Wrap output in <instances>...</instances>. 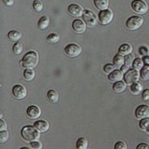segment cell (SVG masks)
<instances>
[{"label": "cell", "instance_id": "18", "mask_svg": "<svg viewBox=\"0 0 149 149\" xmlns=\"http://www.w3.org/2000/svg\"><path fill=\"white\" fill-rule=\"evenodd\" d=\"M132 47L129 43L122 44L118 49V53H120L121 55H123V56H126V55H128L130 53H132Z\"/></svg>", "mask_w": 149, "mask_h": 149}, {"label": "cell", "instance_id": "23", "mask_svg": "<svg viewBox=\"0 0 149 149\" xmlns=\"http://www.w3.org/2000/svg\"><path fill=\"white\" fill-rule=\"evenodd\" d=\"M93 2H94L95 7L102 10V9H106L108 8L109 0H93Z\"/></svg>", "mask_w": 149, "mask_h": 149}, {"label": "cell", "instance_id": "15", "mask_svg": "<svg viewBox=\"0 0 149 149\" xmlns=\"http://www.w3.org/2000/svg\"><path fill=\"white\" fill-rule=\"evenodd\" d=\"M34 126L40 132H45L49 129V124L48 121H46V120H37L35 122Z\"/></svg>", "mask_w": 149, "mask_h": 149}, {"label": "cell", "instance_id": "43", "mask_svg": "<svg viewBox=\"0 0 149 149\" xmlns=\"http://www.w3.org/2000/svg\"><path fill=\"white\" fill-rule=\"evenodd\" d=\"M143 60V63H146V64H149V55L144 56Z\"/></svg>", "mask_w": 149, "mask_h": 149}, {"label": "cell", "instance_id": "24", "mask_svg": "<svg viewBox=\"0 0 149 149\" xmlns=\"http://www.w3.org/2000/svg\"><path fill=\"white\" fill-rule=\"evenodd\" d=\"M140 77H141L144 81L149 80V64H146L141 69V72H140Z\"/></svg>", "mask_w": 149, "mask_h": 149}, {"label": "cell", "instance_id": "44", "mask_svg": "<svg viewBox=\"0 0 149 149\" xmlns=\"http://www.w3.org/2000/svg\"><path fill=\"white\" fill-rule=\"evenodd\" d=\"M146 132H147L149 133V126H148V128H147V130H146Z\"/></svg>", "mask_w": 149, "mask_h": 149}, {"label": "cell", "instance_id": "29", "mask_svg": "<svg viewBox=\"0 0 149 149\" xmlns=\"http://www.w3.org/2000/svg\"><path fill=\"white\" fill-rule=\"evenodd\" d=\"M143 60L141 59V58H136L134 60V62H133V64H132V66L134 69H136V70H141L143 67Z\"/></svg>", "mask_w": 149, "mask_h": 149}, {"label": "cell", "instance_id": "12", "mask_svg": "<svg viewBox=\"0 0 149 149\" xmlns=\"http://www.w3.org/2000/svg\"><path fill=\"white\" fill-rule=\"evenodd\" d=\"M26 115L30 119H37L41 115V110L38 106L30 105L26 110Z\"/></svg>", "mask_w": 149, "mask_h": 149}, {"label": "cell", "instance_id": "41", "mask_svg": "<svg viewBox=\"0 0 149 149\" xmlns=\"http://www.w3.org/2000/svg\"><path fill=\"white\" fill-rule=\"evenodd\" d=\"M136 149H149V146L146 143H140L137 146Z\"/></svg>", "mask_w": 149, "mask_h": 149}, {"label": "cell", "instance_id": "42", "mask_svg": "<svg viewBox=\"0 0 149 149\" xmlns=\"http://www.w3.org/2000/svg\"><path fill=\"white\" fill-rule=\"evenodd\" d=\"M120 69H121V71H122V72H123V73L125 74V73H126V72H127V71H128V70H129V66H128V65H126V64H124V65H123V66H122V67H121Z\"/></svg>", "mask_w": 149, "mask_h": 149}, {"label": "cell", "instance_id": "5", "mask_svg": "<svg viewBox=\"0 0 149 149\" xmlns=\"http://www.w3.org/2000/svg\"><path fill=\"white\" fill-rule=\"evenodd\" d=\"M98 20L102 25H107L113 20V12L110 9H102L98 14Z\"/></svg>", "mask_w": 149, "mask_h": 149}, {"label": "cell", "instance_id": "10", "mask_svg": "<svg viewBox=\"0 0 149 149\" xmlns=\"http://www.w3.org/2000/svg\"><path fill=\"white\" fill-rule=\"evenodd\" d=\"M135 116L138 119H143L146 118H149V106L147 105H139L135 110Z\"/></svg>", "mask_w": 149, "mask_h": 149}, {"label": "cell", "instance_id": "45", "mask_svg": "<svg viewBox=\"0 0 149 149\" xmlns=\"http://www.w3.org/2000/svg\"><path fill=\"white\" fill-rule=\"evenodd\" d=\"M21 149H28V147H22Z\"/></svg>", "mask_w": 149, "mask_h": 149}, {"label": "cell", "instance_id": "30", "mask_svg": "<svg viewBox=\"0 0 149 149\" xmlns=\"http://www.w3.org/2000/svg\"><path fill=\"white\" fill-rule=\"evenodd\" d=\"M148 126H149V118H143L140 120L139 127L142 130H143V132H146Z\"/></svg>", "mask_w": 149, "mask_h": 149}, {"label": "cell", "instance_id": "4", "mask_svg": "<svg viewBox=\"0 0 149 149\" xmlns=\"http://www.w3.org/2000/svg\"><path fill=\"white\" fill-rule=\"evenodd\" d=\"M139 78H140V74L138 72V70L134 68L129 69L124 74V81L127 84V86L128 85L130 86L132 84L137 82L139 80Z\"/></svg>", "mask_w": 149, "mask_h": 149}, {"label": "cell", "instance_id": "33", "mask_svg": "<svg viewBox=\"0 0 149 149\" xmlns=\"http://www.w3.org/2000/svg\"><path fill=\"white\" fill-rule=\"evenodd\" d=\"M116 69V66L114 65V63L112 64V63H107V64H105L104 66V73L105 74H110V73H112L114 71V70Z\"/></svg>", "mask_w": 149, "mask_h": 149}, {"label": "cell", "instance_id": "20", "mask_svg": "<svg viewBox=\"0 0 149 149\" xmlns=\"http://www.w3.org/2000/svg\"><path fill=\"white\" fill-rule=\"evenodd\" d=\"M47 97H48V100L50 102H53V104L59 101V93L55 90H49L47 93Z\"/></svg>", "mask_w": 149, "mask_h": 149}, {"label": "cell", "instance_id": "38", "mask_svg": "<svg viewBox=\"0 0 149 149\" xmlns=\"http://www.w3.org/2000/svg\"><path fill=\"white\" fill-rule=\"evenodd\" d=\"M143 101H149V88H146L143 91Z\"/></svg>", "mask_w": 149, "mask_h": 149}, {"label": "cell", "instance_id": "39", "mask_svg": "<svg viewBox=\"0 0 149 149\" xmlns=\"http://www.w3.org/2000/svg\"><path fill=\"white\" fill-rule=\"evenodd\" d=\"M2 2L6 7H11L14 4V0H2Z\"/></svg>", "mask_w": 149, "mask_h": 149}, {"label": "cell", "instance_id": "27", "mask_svg": "<svg viewBox=\"0 0 149 149\" xmlns=\"http://www.w3.org/2000/svg\"><path fill=\"white\" fill-rule=\"evenodd\" d=\"M35 77V72L33 69H25L23 72V78L26 81H31Z\"/></svg>", "mask_w": 149, "mask_h": 149}, {"label": "cell", "instance_id": "9", "mask_svg": "<svg viewBox=\"0 0 149 149\" xmlns=\"http://www.w3.org/2000/svg\"><path fill=\"white\" fill-rule=\"evenodd\" d=\"M12 94L18 100H22L27 96V90L22 85H15L12 88Z\"/></svg>", "mask_w": 149, "mask_h": 149}, {"label": "cell", "instance_id": "6", "mask_svg": "<svg viewBox=\"0 0 149 149\" xmlns=\"http://www.w3.org/2000/svg\"><path fill=\"white\" fill-rule=\"evenodd\" d=\"M132 9L137 14H144L148 11V5L143 0H133L132 2Z\"/></svg>", "mask_w": 149, "mask_h": 149}, {"label": "cell", "instance_id": "21", "mask_svg": "<svg viewBox=\"0 0 149 149\" xmlns=\"http://www.w3.org/2000/svg\"><path fill=\"white\" fill-rule=\"evenodd\" d=\"M142 90H143V85L141 83H139L138 81L130 85V92L134 95L140 94V93L142 92Z\"/></svg>", "mask_w": 149, "mask_h": 149}, {"label": "cell", "instance_id": "17", "mask_svg": "<svg viewBox=\"0 0 149 149\" xmlns=\"http://www.w3.org/2000/svg\"><path fill=\"white\" fill-rule=\"evenodd\" d=\"M126 87H127V84L125 83V81H118L115 82L113 85V91L116 93H121L126 90Z\"/></svg>", "mask_w": 149, "mask_h": 149}, {"label": "cell", "instance_id": "22", "mask_svg": "<svg viewBox=\"0 0 149 149\" xmlns=\"http://www.w3.org/2000/svg\"><path fill=\"white\" fill-rule=\"evenodd\" d=\"M49 24V19L48 16H42L38 21V28L40 30H45Z\"/></svg>", "mask_w": 149, "mask_h": 149}, {"label": "cell", "instance_id": "34", "mask_svg": "<svg viewBox=\"0 0 149 149\" xmlns=\"http://www.w3.org/2000/svg\"><path fill=\"white\" fill-rule=\"evenodd\" d=\"M8 139V132L7 130H0V143L7 142Z\"/></svg>", "mask_w": 149, "mask_h": 149}, {"label": "cell", "instance_id": "40", "mask_svg": "<svg viewBox=\"0 0 149 149\" xmlns=\"http://www.w3.org/2000/svg\"><path fill=\"white\" fill-rule=\"evenodd\" d=\"M6 129H7V124L3 119H1L0 120V130H6Z\"/></svg>", "mask_w": 149, "mask_h": 149}, {"label": "cell", "instance_id": "36", "mask_svg": "<svg viewBox=\"0 0 149 149\" xmlns=\"http://www.w3.org/2000/svg\"><path fill=\"white\" fill-rule=\"evenodd\" d=\"M30 146L32 148H34V149H41L42 147V144L40 142H38L37 140H36V141H33L30 143Z\"/></svg>", "mask_w": 149, "mask_h": 149}, {"label": "cell", "instance_id": "28", "mask_svg": "<svg viewBox=\"0 0 149 149\" xmlns=\"http://www.w3.org/2000/svg\"><path fill=\"white\" fill-rule=\"evenodd\" d=\"M33 8H34L35 11L36 12H41L42 10L44 9V6H43V3L39 0H35L34 3H33Z\"/></svg>", "mask_w": 149, "mask_h": 149}, {"label": "cell", "instance_id": "13", "mask_svg": "<svg viewBox=\"0 0 149 149\" xmlns=\"http://www.w3.org/2000/svg\"><path fill=\"white\" fill-rule=\"evenodd\" d=\"M68 12L70 15H72L74 17H80L83 16L84 9L77 4H71L68 7Z\"/></svg>", "mask_w": 149, "mask_h": 149}, {"label": "cell", "instance_id": "7", "mask_svg": "<svg viewBox=\"0 0 149 149\" xmlns=\"http://www.w3.org/2000/svg\"><path fill=\"white\" fill-rule=\"evenodd\" d=\"M64 52L70 58H76L81 54L82 49L80 48V46H78L77 44L71 43V44H68L64 48Z\"/></svg>", "mask_w": 149, "mask_h": 149}, {"label": "cell", "instance_id": "26", "mask_svg": "<svg viewBox=\"0 0 149 149\" xmlns=\"http://www.w3.org/2000/svg\"><path fill=\"white\" fill-rule=\"evenodd\" d=\"M47 41L51 44L57 43V42L60 41V35L57 34V33H51L47 36Z\"/></svg>", "mask_w": 149, "mask_h": 149}, {"label": "cell", "instance_id": "11", "mask_svg": "<svg viewBox=\"0 0 149 149\" xmlns=\"http://www.w3.org/2000/svg\"><path fill=\"white\" fill-rule=\"evenodd\" d=\"M86 22L82 20H79V19H77L72 22V28L74 32L77 33V34H83L86 31Z\"/></svg>", "mask_w": 149, "mask_h": 149}, {"label": "cell", "instance_id": "35", "mask_svg": "<svg viewBox=\"0 0 149 149\" xmlns=\"http://www.w3.org/2000/svg\"><path fill=\"white\" fill-rule=\"evenodd\" d=\"M139 54L142 55V56H147L149 55V48L146 46H142L139 48Z\"/></svg>", "mask_w": 149, "mask_h": 149}, {"label": "cell", "instance_id": "31", "mask_svg": "<svg viewBox=\"0 0 149 149\" xmlns=\"http://www.w3.org/2000/svg\"><path fill=\"white\" fill-rule=\"evenodd\" d=\"M12 49H13V52H14V53L17 54V55H19V54H21V53L22 52L23 47H22V45L21 43H19V42H16V43L13 45Z\"/></svg>", "mask_w": 149, "mask_h": 149}, {"label": "cell", "instance_id": "2", "mask_svg": "<svg viewBox=\"0 0 149 149\" xmlns=\"http://www.w3.org/2000/svg\"><path fill=\"white\" fill-rule=\"evenodd\" d=\"M39 132H38V130L36 129L35 126H24L21 130L22 139L28 143H31L38 139Z\"/></svg>", "mask_w": 149, "mask_h": 149}, {"label": "cell", "instance_id": "37", "mask_svg": "<svg viewBox=\"0 0 149 149\" xmlns=\"http://www.w3.org/2000/svg\"><path fill=\"white\" fill-rule=\"evenodd\" d=\"M115 149H127V144L124 142H118L115 144Z\"/></svg>", "mask_w": 149, "mask_h": 149}, {"label": "cell", "instance_id": "1", "mask_svg": "<svg viewBox=\"0 0 149 149\" xmlns=\"http://www.w3.org/2000/svg\"><path fill=\"white\" fill-rule=\"evenodd\" d=\"M38 61L39 57L37 52H36L34 50H30L23 56L21 63L22 67H24L25 69H34L35 67H36Z\"/></svg>", "mask_w": 149, "mask_h": 149}, {"label": "cell", "instance_id": "8", "mask_svg": "<svg viewBox=\"0 0 149 149\" xmlns=\"http://www.w3.org/2000/svg\"><path fill=\"white\" fill-rule=\"evenodd\" d=\"M83 21L86 22L88 27H93L97 24L96 15L91 10H84L83 13Z\"/></svg>", "mask_w": 149, "mask_h": 149}, {"label": "cell", "instance_id": "16", "mask_svg": "<svg viewBox=\"0 0 149 149\" xmlns=\"http://www.w3.org/2000/svg\"><path fill=\"white\" fill-rule=\"evenodd\" d=\"M113 63L116 66V68H121L125 64V58L123 55H121L120 53H118L115 55V57L113 59Z\"/></svg>", "mask_w": 149, "mask_h": 149}, {"label": "cell", "instance_id": "14", "mask_svg": "<svg viewBox=\"0 0 149 149\" xmlns=\"http://www.w3.org/2000/svg\"><path fill=\"white\" fill-rule=\"evenodd\" d=\"M123 72L121 71V70H118V69H115L113 72L110 73L108 74V79L109 81L111 82H118V81H120L122 80L124 78V76H123Z\"/></svg>", "mask_w": 149, "mask_h": 149}, {"label": "cell", "instance_id": "3", "mask_svg": "<svg viewBox=\"0 0 149 149\" xmlns=\"http://www.w3.org/2000/svg\"><path fill=\"white\" fill-rule=\"evenodd\" d=\"M143 19L141 16H132L126 22V26L129 30H137L143 25Z\"/></svg>", "mask_w": 149, "mask_h": 149}, {"label": "cell", "instance_id": "32", "mask_svg": "<svg viewBox=\"0 0 149 149\" xmlns=\"http://www.w3.org/2000/svg\"><path fill=\"white\" fill-rule=\"evenodd\" d=\"M134 56L132 54V53H130L128 55H126L125 56V64L126 65H128V66L130 67V65H132L133 64V62H134Z\"/></svg>", "mask_w": 149, "mask_h": 149}, {"label": "cell", "instance_id": "19", "mask_svg": "<svg viewBox=\"0 0 149 149\" xmlns=\"http://www.w3.org/2000/svg\"><path fill=\"white\" fill-rule=\"evenodd\" d=\"M22 33L20 31H17V30H11V31H9L8 34V39L10 41H14V42L19 41L22 38Z\"/></svg>", "mask_w": 149, "mask_h": 149}, {"label": "cell", "instance_id": "25", "mask_svg": "<svg viewBox=\"0 0 149 149\" xmlns=\"http://www.w3.org/2000/svg\"><path fill=\"white\" fill-rule=\"evenodd\" d=\"M88 140L85 137H80L77 141V149H86L88 147Z\"/></svg>", "mask_w": 149, "mask_h": 149}]
</instances>
